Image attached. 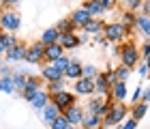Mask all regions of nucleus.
<instances>
[{"label": "nucleus", "mask_w": 150, "mask_h": 129, "mask_svg": "<svg viewBox=\"0 0 150 129\" xmlns=\"http://www.w3.org/2000/svg\"><path fill=\"white\" fill-rule=\"evenodd\" d=\"M116 54H118V58H120V65H127L129 69L137 67L139 65V58H142L139 47H137V43H133V41L120 43L118 47H116Z\"/></svg>", "instance_id": "1"}, {"label": "nucleus", "mask_w": 150, "mask_h": 129, "mask_svg": "<svg viewBox=\"0 0 150 129\" xmlns=\"http://www.w3.org/2000/svg\"><path fill=\"white\" fill-rule=\"evenodd\" d=\"M127 114H129V110H127L125 101H114V103H112V108L107 110V114L103 116V129L120 125L122 120L127 118Z\"/></svg>", "instance_id": "2"}, {"label": "nucleus", "mask_w": 150, "mask_h": 129, "mask_svg": "<svg viewBox=\"0 0 150 129\" xmlns=\"http://www.w3.org/2000/svg\"><path fill=\"white\" fill-rule=\"evenodd\" d=\"M131 32H133V30H129L125 24H120V22H110V24H105V28H103V37H105L110 43H122L125 39L131 37Z\"/></svg>", "instance_id": "3"}, {"label": "nucleus", "mask_w": 150, "mask_h": 129, "mask_svg": "<svg viewBox=\"0 0 150 129\" xmlns=\"http://www.w3.org/2000/svg\"><path fill=\"white\" fill-rule=\"evenodd\" d=\"M19 28H22V15L15 9H2V13H0V30L15 35Z\"/></svg>", "instance_id": "4"}, {"label": "nucleus", "mask_w": 150, "mask_h": 129, "mask_svg": "<svg viewBox=\"0 0 150 129\" xmlns=\"http://www.w3.org/2000/svg\"><path fill=\"white\" fill-rule=\"evenodd\" d=\"M26 54H28V43L17 41L15 45L6 47L4 60H6V63H26Z\"/></svg>", "instance_id": "5"}, {"label": "nucleus", "mask_w": 150, "mask_h": 129, "mask_svg": "<svg viewBox=\"0 0 150 129\" xmlns=\"http://www.w3.org/2000/svg\"><path fill=\"white\" fill-rule=\"evenodd\" d=\"M77 95H75L73 91H60V93H56V95H50V99H52V103H56L60 110H67V108H71V105H75L77 103Z\"/></svg>", "instance_id": "6"}, {"label": "nucleus", "mask_w": 150, "mask_h": 129, "mask_svg": "<svg viewBox=\"0 0 150 129\" xmlns=\"http://www.w3.org/2000/svg\"><path fill=\"white\" fill-rule=\"evenodd\" d=\"M112 80H110V73L105 71H99V76L94 78V95L99 97H112Z\"/></svg>", "instance_id": "7"}, {"label": "nucleus", "mask_w": 150, "mask_h": 129, "mask_svg": "<svg viewBox=\"0 0 150 129\" xmlns=\"http://www.w3.org/2000/svg\"><path fill=\"white\" fill-rule=\"evenodd\" d=\"M26 63H28V65H41V63H45V45L41 41H35V43L28 45Z\"/></svg>", "instance_id": "8"}, {"label": "nucleus", "mask_w": 150, "mask_h": 129, "mask_svg": "<svg viewBox=\"0 0 150 129\" xmlns=\"http://www.w3.org/2000/svg\"><path fill=\"white\" fill-rule=\"evenodd\" d=\"M41 88H43V78H41V76H28V82H26L24 91L19 93V97L26 99V101H30Z\"/></svg>", "instance_id": "9"}, {"label": "nucleus", "mask_w": 150, "mask_h": 129, "mask_svg": "<svg viewBox=\"0 0 150 129\" xmlns=\"http://www.w3.org/2000/svg\"><path fill=\"white\" fill-rule=\"evenodd\" d=\"M73 93L77 97H92L94 95V80L92 78H79L73 82Z\"/></svg>", "instance_id": "10"}, {"label": "nucleus", "mask_w": 150, "mask_h": 129, "mask_svg": "<svg viewBox=\"0 0 150 129\" xmlns=\"http://www.w3.org/2000/svg\"><path fill=\"white\" fill-rule=\"evenodd\" d=\"M84 114H86V110L81 105H71V108H67V110L62 112V116L67 118V123L69 125H75V127H79L81 125V118H84Z\"/></svg>", "instance_id": "11"}, {"label": "nucleus", "mask_w": 150, "mask_h": 129, "mask_svg": "<svg viewBox=\"0 0 150 129\" xmlns=\"http://www.w3.org/2000/svg\"><path fill=\"white\" fill-rule=\"evenodd\" d=\"M41 78H43V82H58V80L64 78V73L60 71L56 65L45 63L43 67H41Z\"/></svg>", "instance_id": "12"}, {"label": "nucleus", "mask_w": 150, "mask_h": 129, "mask_svg": "<svg viewBox=\"0 0 150 129\" xmlns=\"http://www.w3.org/2000/svg\"><path fill=\"white\" fill-rule=\"evenodd\" d=\"M58 43L62 45V50L64 52H73L75 47H79V35L77 32H60V39H58Z\"/></svg>", "instance_id": "13"}, {"label": "nucleus", "mask_w": 150, "mask_h": 129, "mask_svg": "<svg viewBox=\"0 0 150 129\" xmlns=\"http://www.w3.org/2000/svg\"><path fill=\"white\" fill-rule=\"evenodd\" d=\"M105 24L101 17H92L90 22H86L84 26H81V32H86V35H90V37H97V35H103V28H105Z\"/></svg>", "instance_id": "14"}, {"label": "nucleus", "mask_w": 150, "mask_h": 129, "mask_svg": "<svg viewBox=\"0 0 150 129\" xmlns=\"http://www.w3.org/2000/svg\"><path fill=\"white\" fill-rule=\"evenodd\" d=\"M39 114H41V120H43V123H45L47 127H50V123H52L54 118H58L60 114H62V110H60V108H58L56 103H52V101H50V103H47V105H45Z\"/></svg>", "instance_id": "15"}, {"label": "nucleus", "mask_w": 150, "mask_h": 129, "mask_svg": "<svg viewBox=\"0 0 150 129\" xmlns=\"http://www.w3.org/2000/svg\"><path fill=\"white\" fill-rule=\"evenodd\" d=\"M81 129H103V116L99 114H92V112H86L84 118H81Z\"/></svg>", "instance_id": "16"}, {"label": "nucleus", "mask_w": 150, "mask_h": 129, "mask_svg": "<svg viewBox=\"0 0 150 129\" xmlns=\"http://www.w3.org/2000/svg\"><path fill=\"white\" fill-rule=\"evenodd\" d=\"M135 30H137L144 39L150 41V17L144 15V13H137V17H135Z\"/></svg>", "instance_id": "17"}, {"label": "nucleus", "mask_w": 150, "mask_h": 129, "mask_svg": "<svg viewBox=\"0 0 150 129\" xmlns=\"http://www.w3.org/2000/svg\"><path fill=\"white\" fill-rule=\"evenodd\" d=\"M81 67L84 65H81L77 58H71V63L67 65V69H64V80H73V82L79 80L81 78Z\"/></svg>", "instance_id": "18"}, {"label": "nucleus", "mask_w": 150, "mask_h": 129, "mask_svg": "<svg viewBox=\"0 0 150 129\" xmlns=\"http://www.w3.org/2000/svg\"><path fill=\"white\" fill-rule=\"evenodd\" d=\"M50 101H52V99H50V93H47L45 88H41V91H39V93H37V95H35V97H32L30 101H28V103H30L32 108H35L37 112H41V110H43V108H45L47 103H50Z\"/></svg>", "instance_id": "19"}, {"label": "nucleus", "mask_w": 150, "mask_h": 129, "mask_svg": "<svg viewBox=\"0 0 150 129\" xmlns=\"http://www.w3.org/2000/svg\"><path fill=\"white\" fill-rule=\"evenodd\" d=\"M69 17H71V22L75 24V28H81V26H84L86 22H90V19H92V17H90V13H88V11L84 9V6H79V9H75V11L71 13Z\"/></svg>", "instance_id": "20"}, {"label": "nucleus", "mask_w": 150, "mask_h": 129, "mask_svg": "<svg viewBox=\"0 0 150 129\" xmlns=\"http://www.w3.org/2000/svg\"><path fill=\"white\" fill-rule=\"evenodd\" d=\"M64 50L60 43H52V45H45V63H54V60H58L60 56H64Z\"/></svg>", "instance_id": "21"}, {"label": "nucleus", "mask_w": 150, "mask_h": 129, "mask_svg": "<svg viewBox=\"0 0 150 129\" xmlns=\"http://www.w3.org/2000/svg\"><path fill=\"white\" fill-rule=\"evenodd\" d=\"M146 112H148V103H146V101H137V103H131V108H129V116L135 118L137 123L146 116Z\"/></svg>", "instance_id": "22"}, {"label": "nucleus", "mask_w": 150, "mask_h": 129, "mask_svg": "<svg viewBox=\"0 0 150 129\" xmlns=\"http://www.w3.org/2000/svg\"><path fill=\"white\" fill-rule=\"evenodd\" d=\"M81 6H84L88 13H90V17H101V15H105V13H107L103 6H101L99 0H86V2L81 4Z\"/></svg>", "instance_id": "23"}, {"label": "nucleus", "mask_w": 150, "mask_h": 129, "mask_svg": "<svg viewBox=\"0 0 150 129\" xmlns=\"http://www.w3.org/2000/svg\"><path fill=\"white\" fill-rule=\"evenodd\" d=\"M112 99L114 101H127V82H116L112 84Z\"/></svg>", "instance_id": "24"}, {"label": "nucleus", "mask_w": 150, "mask_h": 129, "mask_svg": "<svg viewBox=\"0 0 150 129\" xmlns=\"http://www.w3.org/2000/svg\"><path fill=\"white\" fill-rule=\"evenodd\" d=\"M28 76H30V73L24 71V69H15V71H13V84H15V91L17 93L24 91L26 82H28Z\"/></svg>", "instance_id": "25"}, {"label": "nucleus", "mask_w": 150, "mask_h": 129, "mask_svg": "<svg viewBox=\"0 0 150 129\" xmlns=\"http://www.w3.org/2000/svg\"><path fill=\"white\" fill-rule=\"evenodd\" d=\"M58 39H60V32L56 28H45L43 32H41L39 41L43 43V45H52V43H58Z\"/></svg>", "instance_id": "26"}, {"label": "nucleus", "mask_w": 150, "mask_h": 129, "mask_svg": "<svg viewBox=\"0 0 150 129\" xmlns=\"http://www.w3.org/2000/svg\"><path fill=\"white\" fill-rule=\"evenodd\" d=\"M135 17H137L135 11H122L120 13V24H125L129 30H135Z\"/></svg>", "instance_id": "27"}, {"label": "nucleus", "mask_w": 150, "mask_h": 129, "mask_svg": "<svg viewBox=\"0 0 150 129\" xmlns=\"http://www.w3.org/2000/svg\"><path fill=\"white\" fill-rule=\"evenodd\" d=\"M58 32H77V28H75V24L71 22V17H62L58 19V24L54 26Z\"/></svg>", "instance_id": "28"}, {"label": "nucleus", "mask_w": 150, "mask_h": 129, "mask_svg": "<svg viewBox=\"0 0 150 129\" xmlns=\"http://www.w3.org/2000/svg\"><path fill=\"white\" fill-rule=\"evenodd\" d=\"M0 93H6V95L17 93V91H15V84H13V76H4V78H0Z\"/></svg>", "instance_id": "29"}, {"label": "nucleus", "mask_w": 150, "mask_h": 129, "mask_svg": "<svg viewBox=\"0 0 150 129\" xmlns=\"http://www.w3.org/2000/svg\"><path fill=\"white\" fill-rule=\"evenodd\" d=\"M43 88H45L50 95H56V93H60V91H67V82H64V78L58 80V82H45Z\"/></svg>", "instance_id": "30"}, {"label": "nucleus", "mask_w": 150, "mask_h": 129, "mask_svg": "<svg viewBox=\"0 0 150 129\" xmlns=\"http://www.w3.org/2000/svg\"><path fill=\"white\" fill-rule=\"evenodd\" d=\"M129 76H131V69H129L127 65H118V67L114 69V78L118 80V82H127Z\"/></svg>", "instance_id": "31"}, {"label": "nucleus", "mask_w": 150, "mask_h": 129, "mask_svg": "<svg viewBox=\"0 0 150 129\" xmlns=\"http://www.w3.org/2000/svg\"><path fill=\"white\" fill-rule=\"evenodd\" d=\"M15 43H17V37L13 35V32H4V30H0V45L11 47V45H15Z\"/></svg>", "instance_id": "32"}, {"label": "nucleus", "mask_w": 150, "mask_h": 129, "mask_svg": "<svg viewBox=\"0 0 150 129\" xmlns=\"http://www.w3.org/2000/svg\"><path fill=\"white\" fill-rule=\"evenodd\" d=\"M99 76V69H97V65H92V63H88V65H84L81 67V78H97Z\"/></svg>", "instance_id": "33"}, {"label": "nucleus", "mask_w": 150, "mask_h": 129, "mask_svg": "<svg viewBox=\"0 0 150 129\" xmlns=\"http://www.w3.org/2000/svg\"><path fill=\"white\" fill-rule=\"evenodd\" d=\"M142 2H144V0H122V9L125 11H139Z\"/></svg>", "instance_id": "34"}, {"label": "nucleus", "mask_w": 150, "mask_h": 129, "mask_svg": "<svg viewBox=\"0 0 150 129\" xmlns=\"http://www.w3.org/2000/svg\"><path fill=\"white\" fill-rule=\"evenodd\" d=\"M69 127V123H67V118L62 116V114H60L58 118H54L52 123H50V129H67Z\"/></svg>", "instance_id": "35"}, {"label": "nucleus", "mask_w": 150, "mask_h": 129, "mask_svg": "<svg viewBox=\"0 0 150 129\" xmlns=\"http://www.w3.org/2000/svg\"><path fill=\"white\" fill-rule=\"evenodd\" d=\"M69 63H71V56H69V54H64V56H60L58 60H54L52 65H56L58 69H60V71L64 73V69H67V65H69Z\"/></svg>", "instance_id": "36"}, {"label": "nucleus", "mask_w": 150, "mask_h": 129, "mask_svg": "<svg viewBox=\"0 0 150 129\" xmlns=\"http://www.w3.org/2000/svg\"><path fill=\"white\" fill-rule=\"evenodd\" d=\"M135 127H137V120L131 118V116L125 118V120H122V123L118 125V129H135Z\"/></svg>", "instance_id": "37"}, {"label": "nucleus", "mask_w": 150, "mask_h": 129, "mask_svg": "<svg viewBox=\"0 0 150 129\" xmlns=\"http://www.w3.org/2000/svg\"><path fill=\"white\" fill-rule=\"evenodd\" d=\"M139 54H142L144 58L150 56V41H148V39H144V43H142V47H139Z\"/></svg>", "instance_id": "38"}, {"label": "nucleus", "mask_w": 150, "mask_h": 129, "mask_svg": "<svg viewBox=\"0 0 150 129\" xmlns=\"http://www.w3.org/2000/svg\"><path fill=\"white\" fill-rule=\"evenodd\" d=\"M137 73H139L142 78H150V69H148V65H146V63L137 65Z\"/></svg>", "instance_id": "39"}, {"label": "nucleus", "mask_w": 150, "mask_h": 129, "mask_svg": "<svg viewBox=\"0 0 150 129\" xmlns=\"http://www.w3.org/2000/svg\"><path fill=\"white\" fill-rule=\"evenodd\" d=\"M129 101H131V103H137V101H142V86H137V88L133 91V95H131V99H129Z\"/></svg>", "instance_id": "40"}, {"label": "nucleus", "mask_w": 150, "mask_h": 129, "mask_svg": "<svg viewBox=\"0 0 150 129\" xmlns=\"http://www.w3.org/2000/svg\"><path fill=\"white\" fill-rule=\"evenodd\" d=\"M99 2H101V6H103V9H105L107 13H110V11L114 9V6H116V0H99Z\"/></svg>", "instance_id": "41"}, {"label": "nucleus", "mask_w": 150, "mask_h": 129, "mask_svg": "<svg viewBox=\"0 0 150 129\" xmlns=\"http://www.w3.org/2000/svg\"><path fill=\"white\" fill-rule=\"evenodd\" d=\"M13 71H15V69H11V67L4 63L2 67H0V78H4V76H13Z\"/></svg>", "instance_id": "42"}, {"label": "nucleus", "mask_w": 150, "mask_h": 129, "mask_svg": "<svg viewBox=\"0 0 150 129\" xmlns=\"http://www.w3.org/2000/svg\"><path fill=\"white\" fill-rule=\"evenodd\" d=\"M17 2H22V0H0V4H2L4 9H13Z\"/></svg>", "instance_id": "43"}, {"label": "nucleus", "mask_w": 150, "mask_h": 129, "mask_svg": "<svg viewBox=\"0 0 150 129\" xmlns=\"http://www.w3.org/2000/svg\"><path fill=\"white\" fill-rule=\"evenodd\" d=\"M139 13H144V15H148V17H150V0H144V2H142Z\"/></svg>", "instance_id": "44"}, {"label": "nucleus", "mask_w": 150, "mask_h": 129, "mask_svg": "<svg viewBox=\"0 0 150 129\" xmlns=\"http://www.w3.org/2000/svg\"><path fill=\"white\" fill-rule=\"evenodd\" d=\"M94 43H97V45H110V41H107L103 35H97V37H94Z\"/></svg>", "instance_id": "45"}, {"label": "nucleus", "mask_w": 150, "mask_h": 129, "mask_svg": "<svg viewBox=\"0 0 150 129\" xmlns=\"http://www.w3.org/2000/svg\"><path fill=\"white\" fill-rule=\"evenodd\" d=\"M88 39H90V35H86V32H81L79 35V43L84 45V43H88Z\"/></svg>", "instance_id": "46"}, {"label": "nucleus", "mask_w": 150, "mask_h": 129, "mask_svg": "<svg viewBox=\"0 0 150 129\" xmlns=\"http://www.w3.org/2000/svg\"><path fill=\"white\" fill-rule=\"evenodd\" d=\"M142 101H146V103H150V88H146V91H144V99H142Z\"/></svg>", "instance_id": "47"}, {"label": "nucleus", "mask_w": 150, "mask_h": 129, "mask_svg": "<svg viewBox=\"0 0 150 129\" xmlns=\"http://www.w3.org/2000/svg\"><path fill=\"white\" fill-rule=\"evenodd\" d=\"M4 52H6V47H4V45H0V56H4Z\"/></svg>", "instance_id": "48"}, {"label": "nucleus", "mask_w": 150, "mask_h": 129, "mask_svg": "<svg viewBox=\"0 0 150 129\" xmlns=\"http://www.w3.org/2000/svg\"><path fill=\"white\" fill-rule=\"evenodd\" d=\"M144 63L148 65V69H150V56H148V58H144Z\"/></svg>", "instance_id": "49"}, {"label": "nucleus", "mask_w": 150, "mask_h": 129, "mask_svg": "<svg viewBox=\"0 0 150 129\" xmlns=\"http://www.w3.org/2000/svg\"><path fill=\"white\" fill-rule=\"evenodd\" d=\"M67 129H79V127H75V125H69V127H67Z\"/></svg>", "instance_id": "50"}, {"label": "nucleus", "mask_w": 150, "mask_h": 129, "mask_svg": "<svg viewBox=\"0 0 150 129\" xmlns=\"http://www.w3.org/2000/svg\"><path fill=\"white\" fill-rule=\"evenodd\" d=\"M0 13H2V9H0Z\"/></svg>", "instance_id": "51"}]
</instances>
